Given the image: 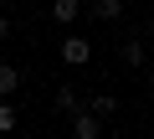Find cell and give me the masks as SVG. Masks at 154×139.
<instances>
[{"instance_id":"8fae6325","label":"cell","mask_w":154,"mask_h":139,"mask_svg":"<svg viewBox=\"0 0 154 139\" xmlns=\"http://www.w3.org/2000/svg\"><path fill=\"white\" fill-rule=\"evenodd\" d=\"M149 124H154V113H149Z\"/></svg>"},{"instance_id":"5b68a950","label":"cell","mask_w":154,"mask_h":139,"mask_svg":"<svg viewBox=\"0 0 154 139\" xmlns=\"http://www.w3.org/2000/svg\"><path fill=\"white\" fill-rule=\"evenodd\" d=\"M72 139H103V124L93 113H72Z\"/></svg>"},{"instance_id":"52a82bcc","label":"cell","mask_w":154,"mask_h":139,"mask_svg":"<svg viewBox=\"0 0 154 139\" xmlns=\"http://www.w3.org/2000/svg\"><path fill=\"white\" fill-rule=\"evenodd\" d=\"M82 11H93L98 21H118L123 16V0H82Z\"/></svg>"},{"instance_id":"30bf717a","label":"cell","mask_w":154,"mask_h":139,"mask_svg":"<svg viewBox=\"0 0 154 139\" xmlns=\"http://www.w3.org/2000/svg\"><path fill=\"white\" fill-rule=\"evenodd\" d=\"M5 36H11V21H5V16H0V41H5Z\"/></svg>"},{"instance_id":"7a4b0ae2","label":"cell","mask_w":154,"mask_h":139,"mask_svg":"<svg viewBox=\"0 0 154 139\" xmlns=\"http://www.w3.org/2000/svg\"><path fill=\"white\" fill-rule=\"evenodd\" d=\"M51 108H57L62 118H72V113H82V98H77V88H67V83H62V88L51 93Z\"/></svg>"},{"instance_id":"277c9868","label":"cell","mask_w":154,"mask_h":139,"mask_svg":"<svg viewBox=\"0 0 154 139\" xmlns=\"http://www.w3.org/2000/svg\"><path fill=\"white\" fill-rule=\"evenodd\" d=\"M21 93V67L16 62H0V103H11Z\"/></svg>"},{"instance_id":"6da1fadb","label":"cell","mask_w":154,"mask_h":139,"mask_svg":"<svg viewBox=\"0 0 154 139\" xmlns=\"http://www.w3.org/2000/svg\"><path fill=\"white\" fill-rule=\"evenodd\" d=\"M62 62L67 67H88L93 62V41L88 36H62Z\"/></svg>"},{"instance_id":"3957f363","label":"cell","mask_w":154,"mask_h":139,"mask_svg":"<svg viewBox=\"0 0 154 139\" xmlns=\"http://www.w3.org/2000/svg\"><path fill=\"white\" fill-rule=\"evenodd\" d=\"M82 113H93V118L103 124V118H113V113H118V98H113V93H93V98L82 103Z\"/></svg>"},{"instance_id":"ba28073f","label":"cell","mask_w":154,"mask_h":139,"mask_svg":"<svg viewBox=\"0 0 154 139\" xmlns=\"http://www.w3.org/2000/svg\"><path fill=\"white\" fill-rule=\"evenodd\" d=\"M118 57H123V67H134V72H139V67H144V57H149V52H144V41H139V36H128V41L118 46Z\"/></svg>"},{"instance_id":"9c48e42d","label":"cell","mask_w":154,"mask_h":139,"mask_svg":"<svg viewBox=\"0 0 154 139\" xmlns=\"http://www.w3.org/2000/svg\"><path fill=\"white\" fill-rule=\"evenodd\" d=\"M21 124V113H16V103H0V134H11Z\"/></svg>"},{"instance_id":"8992f818","label":"cell","mask_w":154,"mask_h":139,"mask_svg":"<svg viewBox=\"0 0 154 139\" xmlns=\"http://www.w3.org/2000/svg\"><path fill=\"white\" fill-rule=\"evenodd\" d=\"M77 16H82V0H51V21L57 26H72Z\"/></svg>"}]
</instances>
